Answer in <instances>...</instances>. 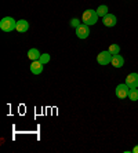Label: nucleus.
<instances>
[{"instance_id":"1","label":"nucleus","mask_w":138,"mask_h":153,"mask_svg":"<svg viewBox=\"0 0 138 153\" xmlns=\"http://www.w3.org/2000/svg\"><path fill=\"white\" fill-rule=\"evenodd\" d=\"M0 29L4 32H11V30L17 29V21L11 17H4L0 21Z\"/></svg>"},{"instance_id":"2","label":"nucleus","mask_w":138,"mask_h":153,"mask_svg":"<svg viewBox=\"0 0 138 153\" xmlns=\"http://www.w3.org/2000/svg\"><path fill=\"white\" fill-rule=\"evenodd\" d=\"M83 22H84L86 25H94L98 19V14H97V11L94 10H86L83 13V17H81Z\"/></svg>"},{"instance_id":"3","label":"nucleus","mask_w":138,"mask_h":153,"mask_svg":"<svg viewBox=\"0 0 138 153\" xmlns=\"http://www.w3.org/2000/svg\"><path fill=\"white\" fill-rule=\"evenodd\" d=\"M110 59H112V54L109 51H102L97 55V62L99 65H108L110 64Z\"/></svg>"},{"instance_id":"4","label":"nucleus","mask_w":138,"mask_h":153,"mask_svg":"<svg viewBox=\"0 0 138 153\" xmlns=\"http://www.w3.org/2000/svg\"><path fill=\"white\" fill-rule=\"evenodd\" d=\"M128 91H130V88H128V85L124 83V84H119L116 87V97L117 98H120V100H123V98H127L128 97Z\"/></svg>"},{"instance_id":"5","label":"nucleus","mask_w":138,"mask_h":153,"mask_svg":"<svg viewBox=\"0 0 138 153\" xmlns=\"http://www.w3.org/2000/svg\"><path fill=\"white\" fill-rule=\"evenodd\" d=\"M90 35V29H89V25L86 24H81L79 28H76V36L79 39H87Z\"/></svg>"},{"instance_id":"6","label":"nucleus","mask_w":138,"mask_h":153,"mask_svg":"<svg viewBox=\"0 0 138 153\" xmlns=\"http://www.w3.org/2000/svg\"><path fill=\"white\" fill-rule=\"evenodd\" d=\"M126 84L128 85V88H137L138 87V73H130L126 77Z\"/></svg>"},{"instance_id":"7","label":"nucleus","mask_w":138,"mask_h":153,"mask_svg":"<svg viewBox=\"0 0 138 153\" xmlns=\"http://www.w3.org/2000/svg\"><path fill=\"white\" fill-rule=\"evenodd\" d=\"M110 65L113 66V68H122L124 65V58L119 54L116 55H112V59H110Z\"/></svg>"},{"instance_id":"8","label":"nucleus","mask_w":138,"mask_h":153,"mask_svg":"<svg viewBox=\"0 0 138 153\" xmlns=\"http://www.w3.org/2000/svg\"><path fill=\"white\" fill-rule=\"evenodd\" d=\"M43 65L44 64H42L39 59L33 61L32 64H31V72H32L33 75H40V73L43 72Z\"/></svg>"},{"instance_id":"9","label":"nucleus","mask_w":138,"mask_h":153,"mask_svg":"<svg viewBox=\"0 0 138 153\" xmlns=\"http://www.w3.org/2000/svg\"><path fill=\"white\" fill-rule=\"evenodd\" d=\"M116 17H115L113 14H106L105 17H104V25L108 26V28H112V26L116 25Z\"/></svg>"},{"instance_id":"10","label":"nucleus","mask_w":138,"mask_h":153,"mask_svg":"<svg viewBox=\"0 0 138 153\" xmlns=\"http://www.w3.org/2000/svg\"><path fill=\"white\" fill-rule=\"evenodd\" d=\"M29 29V22L25 21V19H19L17 21V30L19 33H24V32H28Z\"/></svg>"},{"instance_id":"11","label":"nucleus","mask_w":138,"mask_h":153,"mask_svg":"<svg viewBox=\"0 0 138 153\" xmlns=\"http://www.w3.org/2000/svg\"><path fill=\"white\" fill-rule=\"evenodd\" d=\"M40 55H42V54H40V51L37 50V48H31V50L28 51V58L31 61H37L40 58Z\"/></svg>"},{"instance_id":"12","label":"nucleus","mask_w":138,"mask_h":153,"mask_svg":"<svg viewBox=\"0 0 138 153\" xmlns=\"http://www.w3.org/2000/svg\"><path fill=\"white\" fill-rule=\"evenodd\" d=\"M97 14H98V17H105L106 14H108V6H105V4H102V6H99L98 8H97Z\"/></svg>"},{"instance_id":"13","label":"nucleus","mask_w":138,"mask_h":153,"mask_svg":"<svg viewBox=\"0 0 138 153\" xmlns=\"http://www.w3.org/2000/svg\"><path fill=\"white\" fill-rule=\"evenodd\" d=\"M128 98L131 101H138V88H130L128 91Z\"/></svg>"},{"instance_id":"14","label":"nucleus","mask_w":138,"mask_h":153,"mask_svg":"<svg viewBox=\"0 0 138 153\" xmlns=\"http://www.w3.org/2000/svg\"><path fill=\"white\" fill-rule=\"evenodd\" d=\"M108 51H109L112 55H116V54L120 53V47H119V44H110L109 48H108Z\"/></svg>"},{"instance_id":"15","label":"nucleus","mask_w":138,"mask_h":153,"mask_svg":"<svg viewBox=\"0 0 138 153\" xmlns=\"http://www.w3.org/2000/svg\"><path fill=\"white\" fill-rule=\"evenodd\" d=\"M39 61L42 62V64H47V62L50 61V55H48V54H42V55H40V58H39Z\"/></svg>"},{"instance_id":"16","label":"nucleus","mask_w":138,"mask_h":153,"mask_svg":"<svg viewBox=\"0 0 138 153\" xmlns=\"http://www.w3.org/2000/svg\"><path fill=\"white\" fill-rule=\"evenodd\" d=\"M71 25L73 26V28H79V26L81 25L80 22H79V19H76V18H73V19H72L71 21Z\"/></svg>"},{"instance_id":"17","label":"nucleus","mask_w":138,"mask_h":153,"mask_svg":"<svg viewBox=\"0 0 138 153\" xmlns=\"http://www.w3.org/2000/svg\"><path fill=\"white\" fill-rule=\"evenodd\" d=\"M133 152H134V153H138V145H137V146H134V149H133Z\"/></svg>"}]
</instances>
